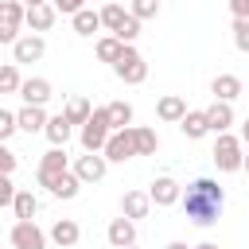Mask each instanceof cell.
<instances>
[{"instance_id":"obj_42","label":"cell","mask_w":249,"mask_h":249,"mask_svg":"<svg viewBox=\"0 0 249 249\" xmlns=\"http://www.w3.org/2000/svg\"><path fill=\"white\" fill-rule=\"evenodd\" d=\"M51 4H54L58 12H66V4H70V0H51Z\"/></svg>"},{"instance_id":"obj_13","label":"cell","mask_w":249,"mask_h":249,"mask_svg":"<svg viewBox=\"0 0 249 249\" xmlns=\"http://www.w3.org/2000/svg\"><path fill=\"white\" fill-rule=\"evenodd\" d=\"M19 97H23V105H47V101L54 97V86H51L47 78H23Z\"/></svg>"},{"instance_id":"obj_5","label":"cell","mask_w":249,"mask_h":249,"mask_svg":"<svg viewBox=\"0 0 249 249\" xmlns=\"http://www.w3.org/2000/svg\"><path fill=\"white\" fill-rule=\"evenodd\" d=\"M23 23H27V4L23 0H4V8H0V47H12L19 39Z\"/></svg>"},{"instance_id":"obj_45","label":"cell","mask_w":249,"mask_h":249,"mask_svg":"<svg viewBox=\"0 0 249 249\" xmlns=\"http://www.w3.org/2000/svg\"><path fill=\"white\" fill-rule=\"evenodd\" d=\"M124 249H136V245H124Z\"/></svg>"},{"instance_id":"obj_10","label":"cell","mask_w":249,"mask_h":249,"mask_svg":"<svg viewBox=\"0 0 249 249\" xmlns=\"http://www.w3.org/2000/svg\"><path fill=\"white\" fill-rule=\"evenodd\" d=\"M148 195H152V206H175L183 198V183L175 175H156L152 187H148Z\"/></svg>"},{"instance_id":"obj_36","label":"cell","mask_w":249,"mask_h":249,"mask_svg":"<svg viewBox=\"0 0 249 249\" xmlns=\"http://www.w3.org/2000/svg\"><path fill=\"white\" fill-rule=\"evenodd\" d=\"M16 191H19V187L12 183V175L0 171V206H12V202H16Z\"/></svg>"},{"instance_id":"obj_17","label":"cell","mask_w":249,"mask_h":249,"mask_svg":"<svg viewBox=\"0 0 249 249\" xmlns=\"http://www.w3.org/2000/svg\"><path fill=\"white\" fill-rule=\"evenodd\" d=\"M58 249H74L78 245V237H82V226L74 222V218H58L54 226H51V233H47Z\"/></svg>"},{"instance_id":"obj_1","label":"cell","mask_w":249,"mask_h":249,"mask_svg":"<svg viewBox=\"0 0 249 249\" xmlns=\"http://www.w3.org/2000/svg\"><path fill=\"white\" fill-rule=\"evenodd\" d=\"M222 202H226V191L218 187V179H206V175L202 179H191L183 187V198H179L183 214L195 226H214L218 214H222Z\"/></svg>"},{"instance_id":"obj_6","label":"cell","mask_w":249,"mask_h":249,"mask_svg":"<svg viewBox=\"0 0 249 249\" xmlns=\"http://www.w3.org/2000/svg\"><path fill=\"white\" fill-rule=\"evenodd\" d=\"M8 241H12V249H47V241H51V237L35 226V218H16V226H12Z\"/></svg>"},{"instance_id":"obj_44","label":"cell","mask_w":249,"mask_h":249,"mask_svg":"<svg viewBox=\"0 0 249 249\" xmlns=\"http://www.w3.org/2000/svg\"><path fill=\"white\" fill-rule=\"evenodd\" d=\"M23 4H27V8H31V4H43V0H23Z\"/></svg>"},{"instance_id":"obj_39","label":"cell","mask_w":249,"mask_h":249,"mask_svg":"<svg viewBox=\"0 0 249 249\" xmlns=\"http://www.w3.org/2000/svg\"><path fill=\"white\" fill-rule=\"evenodd\" d=\"M241 144H245V148H249V117H245V121H241Z\"/></svg>"},{"instance_id":"obj_30","label":"cell","mask_w":249,"mask_h":249,"mask_svg":"<svg viewBox=\"0 0 249 249\" xmlns=\"http://www.w3.org/2000/svg\"><path fill=\"white\" fill-rule=\"evenodd\" d=\"M12 210H16V218H35V210H39V198H35L31 191H16V202H12Z\"/></svg>"},{"instance_id":"obj_15","label":"cell","mask_w":249,"mask_h":249,"mask_svg":"<svg viewBox=\"0 0 249 249\" xmlns=\"http://www.w3.org/2000/svg\"><path fill=\"white\" fill-rule=\"evenodd\" d=\"M156 117H160L163 124H179V121L187 117V101H183L179 93H163V97L156 101Z\"/></svg>"},{"instance_id":"obj_20","label":"cell","mask_w":249,"mask_h":249,"mask_svg":"<svg viewBox=\"0 0 249 249\" xmlns=\"http://www.w3.org/2000/svg\"><path fill=\"white\" fill-rule=\"evenodd\" d=\"M241 78L237 74H218L214 82H210V93H214V101H237L241 97Z\"/></svg>"},{"instance_id":"obj_43","label":"cell","mask_w":249,"mask_h":249,"mask_svg":"<svg viewBox=\"0 0 249 249\" xmlns=\"http://www.w3.org/2000/svg\"><path fill=\"white\" fill-rule=\"evenodd\" d=\"M241 171H249V148H245V163H241Z\"/></svg>"},{"instance_id":"obj_33","label":"cell","mask_w":249,"mask_h":249,"mask_svg":"<svg viewBox=\"0 0 249 249\" xmlns=\"http://www.w3.org/2000/svg\"><path fill=\"white\" fill-rule=\"evenodd\" d=\"M128 12H132L140 23H144V19H156V16H160V0H132Z\"/></svg>"},{"instance_id":"obj_25","label":"cell","mask_w":249,"mask_h":249,"mask_svg":"<svg viewBox=\"0 0 249 249\" xmlns=\"http://www.w3.org/2000/svg\"><path fill=\"white\" fill-rule=\"evenodd\" d=\"M89 113H93V105H89V97H82V93L66 97V105H62V117H66L70 124H86Z\"/></svg>"},{"instance_id":"obj_9","label":"cell","mask_w":249,"mask_h":249,"mask_svg":"<svg viewBox=\"0 0 249 249\" xmlns=\"http://www.w3.org/2000/svg\"><path fill=\"white\" fill-rule=\"evenodd\" d=\"M47 54V39L43 35H35V31H27V35H19L16 43H12V62L19 66V62H39Z\"/></svg>"},{"instance_id":"obj_31","label":"cell","mask_w":249,"mask_h":249,"mask_svg":"<svg viewBox=\"0 0 249 249\" xmlns=\"http://www.w3.org/2000/svg\"><path fill=\"white\" fill-rule=\"evenodd\" d=\"M124 16H128V12H124L121 4H105V8H101V27H109V35H113V31L124 23Z\"/></svg>"},{"instance_id":"obj_46","label":"cell","mask_w":249,"mask_h":249,"mask_svg":"<svg viewBox=\"0 0 249 249\" xmlns=\"http://www.w3.org/2000/svg\"><path fill=\"white\" fill-rule=\"evenodd\" d=\"M0 8H4V0H0Z\"/></svg>"},{"instance_id":"obj_4","label":"cell","mask_w":249,"mask_h":249,"mask_svg":"<svg viewBox=\"0 0 249 249\" xmlns=\"http://www.w3.org/2000/svg\"><path fill=\"white\" fill-rule=\"evenodd\" d=\"M113 74L124 82V86H140L144 78H148V62H144V54L132 47V43H124V51H121V58L113 62Z\"/></svg>"},{"instance_id":"obj_37","label":"cell","mask_w":249,"mask_h":249,"mask_svg":"<svg viewBox=\"0 0 249 249\" xmlns=\"http://www.w3.org/2000/svg\"><path fill=\"white\" fill-rule=\"evenodd\" d=\"M16 163H19V156L0 140V171H4V175H12V171H16Z\"/></svg>"},{"instance_id":"obj_38","label":"cell","mask_w":249,"mask_h":249,"mask_svg":"<svg viewBox=\"0 0 249 249\" xmlns=\"http://www.w3.org/2000/svg\"><path fill=\"white\" fill-rule=\"evenodd\" d=\"M230 16L233 19H245L249 16V0H230Z\"/></svg>"},{"instance_id":"obj_29","label":"cell","mask_w":249,"mask_h":249,"mask_svg":"<svg viewBox=\"0 0 249 249\" xmlns=\"http://www.w3.org/2000/svg\"><path fill=\"white\" fill-rule=\"evenodd\" d=\"M105 109H109L113 128H128V124H132V105H128V101H109Z\"/></svg>"},{"instance_id":"obj_23","label":"cell","mask_w":249,"mask_h":249,"mask_svg":"<svg viewBox=\"0 0 249 249\" xmlns=\"http://www.w3.org/2000/svg\"><path fill=\"white\" fill-rule=\"evenodd\" d=\"M82 187H86V183H82V179L74 175V167H70V171H62V175H58V179H54V183H51L47 191H51L54 198L70 202V198H78V191H82Z\"/></svg>"},{"instance_id":"obj_11","label":"cell","mask_w":249,"mask_h":249,"mask_svg":"<svg viewBox=\"0 0 249 249\" xmlns=\"http://www.w3.org/2000/svg\"><path fill=\"white\" fill-rule=\"evenodd\" d=\"M105 171H109V160H105L101 152H86V156L74 160V175H78L82 183H101Z\"/></svg>"},{"instance_id":"obj_28","label":"cell","mask_w":249,"mask_h":249,"mask_svg":"<svg viewBox=\"0 0 249 249\" xmlns=\"http://www.w3.org/2000/svg\"><path fill=\"white\" fill-rule=\"evenodd\" d=\"M19 86H23V78H19L16 62H4V66H0V97H4V93H19Z\"/></svg>"},{"instance_id":"obj_12","label":"cell","mask_w":249,"mask_h":249,"mask_svg":"<svg viewBox=\"0 0 249 249\" xmlns=\"http://www.w3.org/2000/svg\"><path fill=\"white\" fill-rule=\"evenodd\" d=\"M121 214L132 218V222L148 218V214H152V195H148V191H124V195H121Z\"/></svg>"},{"instance_id":"obj_41","label":"cell","mask_w":249,"mask_h":249,"mask_svg":"<svg viewBox=\"0 0 249 249\" xmlns=\"http://www.w3.org/2000/svg\"><path fill=\"white\" fill-rule=\"evenodd\" d=\"M191 249H218L214 241H198V245H191Z\"/></svg>"},{"instance_id":"obj_34","label":"cell","mask_w":249,"mask_h":249,"mask_svg":"<svg viewBox=\"0 0 249 249\" xmlns=\"http://www.w3.org/2000/svg\"><path fill=\"white\" fill-rule=\"evenodd\" d=\"M230 31H233V47H237L241 54H249V16H245V19H233Z\"/></svg>"},{"instance_id":"obj_2","label":"cell","mask_w":249,"mask_h":249,"mask_svg":"<svg viewBox=\"0 0 249 249\" xmlns=\"http://www.w3.org/2000/svg\"><path fill=\"white\" fill-rule=\"evenodd\" d=\"M210 160H214V167H218L222 175L241 171V163H245V144H241V136H233V132H218Z\"/></svg>"},{"instance_id":"obj_21","label":"cell","mask_w":249,"mask_h":249,"mask_svg":"<svg viewBox=\"0 0 249 249\" xmlns=\"http://www.w3.org/2000/svg\"><path fill=\"white\" fill-rule=\"evenodd\" d=\"M206 121H210V132H230V124L237 121V117H233V101H214V105H206Z\"/></svg>"},{"instance_id":"obj_26","label":"cell","mask_w":249,"mask_h":249,"mask_svg":"<svg viewBox=\"0 0 249 249\" xmlns=\"http://www.w3.org/2000/svg\"><path fill=\"white\" fill-rule=\"evenodd\" d=\"M132 140H136V156H156L160 152V132L148 124H132Z\"/></svg>"},{"instance_id":"obj_7","label":"cell","mask_w":249,"mask_h":249,"mask_svg":"<svg viewBox=\"0 0 249 249\" xmlns=\"http://www.w3.org/2000/svg\"><path fill=\"white\" fill-rule=\"evenodd\" d=\"M101 156H105L109 163H124V160H132V156H136L132 124H128V128H113V132H109V140H105V148H101Z\"/></svg>"},{"instance_id":"obj_19","label":"cell","mask_w":249,"mask_h":249,"mask_svg":"<svg viewBox=\"0 0 249 249\" xmlns=\"http://www.w3.org/2000/svg\"><path fill=\"white\" fill-rule=\"evenodd\" d=\"M179 132L187 140H202L210 136V121H206V109H187V117L179 121Z\"/></svg>"},{"instance_id":"obj_3","label":"cell","mask_w":249,"mask_h":249,"mask_svg":"<svg viewBox=\"0 0 249 249\" xmlns=\"http://www.w3.org/2000/svg\"><path fill=\"white\" fill-rule=\"evenodd\" d=\"M109 132H113V121H109V109L101 105V109H93V113H89V121H86V124H82V132H78L82 152H101V148H105V140H109Z\"/></svg>"},{"instance_id":"obj_8","label":"cell","mask_w":249,"mask_h":249,"mask_svg":"<svg viewBox=\"0 0 249 249\" xmlns=\"http://www.w3.org/2000/svg\"><path fill=\"white\" fill-rule=\"evenodd\" d=\"M62 171H70V160H66V148H51L43 160H39V167H35V183L39 187H51Z\"/></svg>"},{"instance_id":"obj_24","label":"cell","mask_w":249,"mask_h":249,"mask_svg":"<svg viewBox=\"0 0 249 249\" xmlns=\"http://www.w3.org/2000/svg\"><path fill=\"white\" fill-rule=\"evenodd\" d=\"M70 132H74V124L62 117V113H54L51 121H47V128H43V136L51 140V148H66V140H70Z\"/></svg>"},{"instance_id":"obj_16","label":"cell","mask_w":249,"mask_h":249,"mask_svg":"<svg viewBox=\"0 0 249 249\" xmlns=\"http://www.w3.org/2000/svg\"><path fill=\"white\" fill-rule=\"evenodd\" d=\"M47 109L43 105H23L19 113H16V124H19V132H27V136H35V132H43L47 128Z\"/></svg>"},{"instance_id":"obj_40","label":"cell","mask_w":249,"mask_h":249,"mask_svg":"<svg viewBox=\"0 0 249 249\" xmlns=\"http://www.w3.org/2000/svg\"><path fill=\"white\" fill-rule=\"evenodd\" d=\"M163 249H191V245H187V241H167Z\"/></svg>"},{"instance_id":"obj_18","label":"cell","mask_w":249,"mask_h":249,"mask_svg":"<svg viewBox=\"0 0 249 249\" xmlns=\"http://www.w3.org/2000/svg\"><path fill=\"white\" fill-rule=\"evenodd\" d=\"M58 19V8L51 4V0H43V4H31L27 8V27L39 35V31H51V23Z\"/></svg>"},{"instance_id":"obj_14","label":"cell","mask_w":249,"mask_h":249,"mask_svg":"<svg viewBox=\"0 0 249 249\" xmlns=\"http://www.w3.org/2000/svg\"><path fill=\"white\" fill-rule=\"evenodd\" d=\"M105 237H109V245L113 249H124V245H136V222L132 218H113L109 222V230H105Z\"/></svg>"},{"instance_id":"obj_35","label":"cell","mask_w":249,"mask_h":249,"mask_svg":"<svg viewBox=\"0 0 249 249\" xmlns=\"http://www.w3.org/2000/svg\"><path fill=\"white\" fill-rule=\"evenodd\" d=\"M19 132V124H16V113H8V109H0V140L8 144L12 136Z\"/></svg>"},{"instance_id":"obj_22","label":"cell","mask_w":249,"mask_h":249,"mask_svg":"<svg viewBox=\"0 0 249 249\" xmlns=\"http://www.w3.org/2000/svg\"><path fill=\"white\" fill-rule=\"evenodd\" d=\"M70 27H74V35L89 39L93 31H101V12H93V8H78V12L70 16Z\"/></svg>"},{"instance_id":"obj_32","label":"cell","mask_w":249,"mask_h":249,"mask_svg":"<svg viewBox=\"0 0 249 249\" xmlns=\"http://www.w3.org/2000/svg\"><path fill=\"white\" fill-rule=\"evenodd\" d=\"M113 35H117L121 43H136V35H140V19H136V16L128 12V16H124V23H121V27L113 31Z\"/></svg>"},{"instance_id":"obj_27","label":"cell","mask_w":249,"mask_h":249,"mask_svg":"<svg viewBox=\"0 0 249 249\" xmlns=\"http://www.w3.org/2000/svg\"><path fill=\"white\" fill-rule=\"evenodd\" d=\"M93 51H97V58H101V62H109V66H113V62L121 58L124 43H121L117 35H105V39H97V47H93Z\"/></svg>"}]
</instances>
